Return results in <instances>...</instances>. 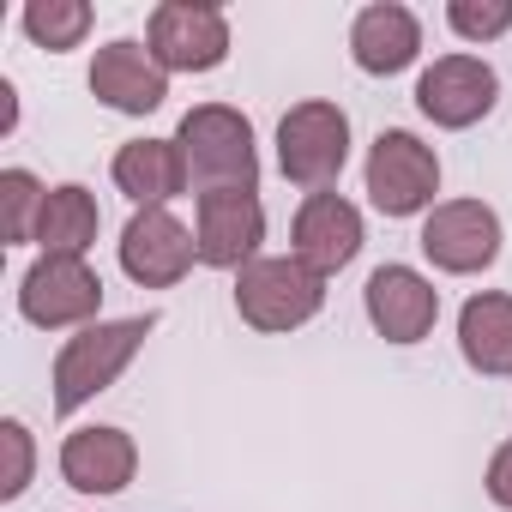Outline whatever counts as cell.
<instances>
[{
	"instance_id": "obj_12",
	"label": "cell",
	"mask_w": 512,
	"mask_h": 512,
	"mask_svg": "<svg viewBox=\"0 0 512 512\" xmlns=\"http://www.w3.org/2000/svg\"><path fill=\"white\" fill-rule=\"evenodd\" d=\"M362 302H368L374 332L392 338V344H422L434 332V320H440V290L422 272H410V266H380L368 278Z\"/></svg>"
},
{
	"instance_id": "obj_16",
	"label": "cell",
	"mask_w": 512,
	"mask_h": 512,
	"mask_svg": "<svg viewBox=\"0 0 512 512\" xmlns=\"http://www.w3.org/2000/svg\"><path fill=\"white\" fill-rule=\"evenodd\" d=\"M416 49H422V25H416L410 7H392V0L362 7L356 25H350V55H356V67L374 73V79L404 73V67L416 61Z\"/></svg>"
},
{
	"instance_id": "obj_2",
	"label": "cell",
	"mask_w": 512,
	"mask_h": 512,
	"mask_svg": "<svg viewBox=\"0 0 512 512\" xmlns=\"http://www.w3.org/2000/svg\"><path fill=\"white\" fill-rule=\"evenodd\" d=\"M151 332H157V314H133V320H97L79 338H67L55 356V410L73 416L79 404L109 392L121 380V368L145 350Z\"/></svg>"
},
{
	"instance_id": "obj_1",
	"label": "cell",
	"mask_w": 512,
	"mask_h": 512,
	"mask_svg": "<svg viewBox=\"0 0 512 512\" xmlns=\"http://www.w3.org/2000/svg\"><path fill=\"white\" fill-rule=\"evenodd\" d=\"M181 163H187V187L205 199V193H235L260 181V151H253V127L247 115H235L229 103H199L181 115Z\"/></svg>"
},
{
	"instance_id": "obj_11",
	"label": "cell",
	"mask_w": 512,
	"mask_h": 512,
	"mask_svg": "<svg viewBox=\"0 0 512 512\" xmlns=\"http://www.w3.org/2000/svg\"><path fill=\"white\" fill-rule=\"evenodd\" d=\"M193 253H199V235H187L169 211H139L127 229H121V272L139 284V290H169L193 272Z\"/></svg>"
},
{
	"instance_id": "obj_20",
	"label": "cell",
	"mask_w": 512,
	"mask_h": 512,
	"mask_svg": "<svg viewBox=\"0 0 512 512\" xmlns=\"http://www.w3.org/2000/svg\"><path fill=\"white\" fill-rule=\"evenodd\" d=\"M85 31H91V7H85V0H31V7H25V37L37 49H55V55L79 49Z\"/></svg>"
},
{
	"instance_id": "obj_15",
	"label": "cell",
	"mask_w": 512,
	"mask_h": 512,
	"mask_svg": "<svg viewBox=\"0 0 512 512\" xmlns=\"http://www.w3.org/2000/svg\"><path fill=\"white\" fill-rule=\"evenodd\" d=\"M139 470V446L127 428H79L61 446V476L79 494H121Z\"/></svg>"
},
{
	"instance_id": "obj_14",
	"label": "cell",
	"mask_w": 512,
	"mask_h": 512,
	"mask_svg": "<svg viewBox=\"0 0 512 512\" xmlns=\"http://www.w3.org/2000/svg\"><path fill=\"white\" fill-rule=\"evenodd\" d=\"M91 97L109 103L115 115H151L169 97V73L151 61V49H139V43L121 37V43L97 49V61H91Z\"/></svg>"
},
{
	"instance_id": "obj_6",
	"label": "cell",
	"mask_w": 512,
	"mask_h": 512,
	"mask_svg": "<svg viewBox=\"0 0 512 512\" xmlns=\"http://www.w3.org/2000/svg\"><path fill=\"white\" fill-rule=\"evenodd\" d=\"M97 308H103V278L85 260L43 253V260L25 272V284H19V314L31 326H43V332L85 326V320H97Z\"/></svg>"
},
{
	"instance_id": "obj_24",
	"label": "cell",
	"mask_w": 512,
	"mask_h": 512,
	"mask_svg": "<svg viewBox=\"0 0 512 512\" xmlns=\"http://www.w3.org/2000/svg\"><path fill=\"white\" fill-rule=\"evenodd\" d=\"M488 500L512 512V440H506V446L488 458Z\"/></svg>"
},
{
	"instance_id": "obj_21",
	"label": "cell",
	"mask_w": 512,
	"mask_h": 512,
	"mask_svg": "<svg viewBox=\"0 0 512 512\" xmlns=\"http://www.w3.org/2000/svg\"><path fill=\"white\" fill-rule=\"evenodd\" d=\"M43 205H49V187H43L31 169H7V175H0V211H7V241H37Z\"/></svg>"
},
{
	"instance_id": "obj_5",
	"label": "cell",
	"mask_w": 512,
	"mask_h": 512,
	"mask_svg": "<svg viewBox=\"0 0 512 512\" xmlns=\"http://www.w3.org/2000/svg\"><path fill=\"white\" fill-rule=\"evenodd\" d=\"M434 193H440V157L404 127L380 133L368 151V199L386 217H416Z\"/></svg>"
},
{
	"instance_id": "obj_13",
	"label": "cell",
	"mask_w": 512,
	"mask_h": 512,
	"mask_svg": "<svg viewBox=\"0 0 512 512\" xmlns=\"http://www.w3.org/2000/svg\"><path fill=\"white\" fill-rule=\"evenodd\" d=\"M356 253H362V211L344 193H308L296 211V260L314 266L320 278H332Z\"/></svg>"
},
{
	"instance_id": "obj_17",
	"label": "cell",
	"mask_w": 512,
	"mask_h": 512,
	"mask_svg": "<svg viewBox=\"0 0 512 512\" xmlns=\"http://www.w3.org/2000/svg\"><path fill=\"white\" fill-rule=\"evenodd\" d=\"M115 187L139 211H163L175 193H187V163L175 139H133L115 151Z\"/></svg>"
},
{
	"instance_id": "obj_23",
	"label": "cell",
	"mask_w": 512,
	"mask_h": 512,
	"mask_svg": "<svg viewBox=\"0 0 512 512\" xmlns=\"http://www.w3.org/2000/svg\"><path fill=\"white\" fill-rule=\"evenodd\" d=\"M0 446H7V476H0V500H19L31 488V464H37V446H31V428L19 416L0 422Z\"/></svg>"
},
{
	"instance_id": "obj_10",
	"label": "cell",
	"mask_w": 512,
	"mask_h": 512,
	"mask_svg": "<svg viewBox=\"0 0 512 512\" xmlns=\"http://www.w3.org/2000/svg\"><path fill=\"white\" fill-rule=\"evenodd\" d=\"M266 241V205L260 193H205L199 199V260L217 272H247Z\"/></svg>"
},
{
	"instance_id": "obj_4",
	"label": "cell",
	"mask_w": 512,
	"mask_h": 512,
	"mask_svg": "<svg viewBox=\"0 0 512 512\" xmlns=\"http://www.w3.org/2000/svg\"><path fill=\"white\" fill-rule=\"evenodd\" d=\"M344 157H350V121L338 103H296L284 121H278V163L296 187L308 193H326L338 175H344Z\"/></svg>"
},
{
	"instance_id": "obj_18",
	"label": "cell",
	"mask_w": 512,
	"mask_h": 512,
	"mask_svg": "<svg viewBox=\"0 0 512 512\" xmlns=\"http://www.w3.org/2000/svg\"><path fill=\"white\" fill-rule=\"evenodd\" d=\"M458 350L476 374H512V296L500 290H482L464 302L458 314Z\"/></svg>"
},
{
	"instance_id": "obj_7",
	"label": "cell",
	"mask_w": 512,
	"mask_h": 512,
	"mask_svg": "<svg viewBox=\"0 0 512 512\" xmlns=\"http://www.w3.org/2000/svg\"><path fill=\"white\" fill-rule=\"evenodd\" d=\"M229 55V25L205 0H163L151 13V61L163 73H211Z\"/></svg>"
},
{
	"instance_id": "obj_22",
	"label": "cell",
	"mask_w": 512,
	"mask_h": 512,
	"mask_svg": "<svg viewBox=\"0 0 512 512\" xmlns=\"http://www.w3.org/2000/svg\"><path fill=\"white\" fill-rule=\"evenodd\" d=\"M446 19L464 43H488V37L512 31V0H452Z\"/></svg>"
},
{
	"instance_id": "obj_8",
	"label": "cell",
	"mask_w": 512,
	"mask_h": 512,
	"mask_svg": "<svg viewBox=\"0 0 512 512\" xmlns=\"http://www.w3.org/2000/svg\"><path fill=\"white\" fill-rule=\"evenodd\" d=\"M422 253L440 272H452V278L488 272L500 260V217L482 199H446L422 223Z\"/></svg>"
},
{
	"instance_id": "obj_19",
	"label": "cell",
	"mask_w": 512,
	"mask_h": 512,
	"mask_svg": "<svg viewBox=\"0 0 512 512\" xmlns=\"http://www.w3.org/2000/svg\"><path fill=\"white\" fill-rule=\"evenodd\" d=\"M97 199L67 181V187H49V205H43V223H37V241L43 253H61V260H85V247L97 241Z\"/></svg>"
},
{
	"instance_id": "obj_3",
	"label": "cell",
	"mask_w": 512,
	"mask_h": 512,
	"mask_svg": "<svg viewBox=\"0 0 512 512\" xmlns=\"http://www.w3.org/2000/svg\"><path fill=\"white\" fill-rule=\"evenodd\" d=\"M326 308V278L314 266H302L296 253L290 260H253L235 278V314L253 332H296Z\"/></svg>"
},
{
	"instance_id": "obj_9",
	"label": "cell",
	"mask_w": 512,
	"mask_h": 512,
	"mask_svg": "<svg viewBox=\"0 0 512 512\" xmlns=\"http://www.w3.org/2000/svg\"><path fill=\"white\" fill-rule=\"evenodd\" d=\"M500 97V79L488 61L476 55H440L422 79H416V109L434 121V127H476Z\"/></svg>"
}]
</instances>
